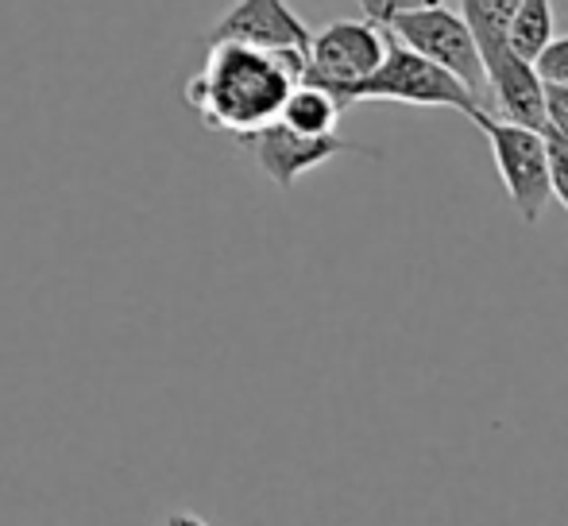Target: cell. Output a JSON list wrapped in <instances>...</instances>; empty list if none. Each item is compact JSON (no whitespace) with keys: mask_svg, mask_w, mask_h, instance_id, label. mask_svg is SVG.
Listing matches in <instances>:
<instances>
[{"mask_svg":"<svg viewBox=\"0 0 568 526\" xmlns=\"http://www.w3.org/2000/svg\"><path fill=\"white\" fill-rule=\"evenodd\" d=\"M534 70H538L541 82H554L568 90V36H554V43L534 59Z\"/></svg>","mask_w":568,"mask_h":526,"instance_id":"obj_12","label":"cell"},{"mask_svg":"<svg viewBox=\"0 0 568 526\" xmlns=\"http://www.w3.org/2000/svg\"><path fill=\"white\" fill-rule=\"evenodd\" d=\"M359 8H364L367 20L387 28L398 43L418 51L422 59L449 70L453 78H460V82L484 101V67H479L476 39H471L460 12H453V8H445V4L387 8V4H379V0H359Z\"/></svg>","mask_w":568,"mask_h":526,"instance_id":"obj_3","label":"cell"},{"mask_svg":"<svg viewBox=\"0 0 568 526\" xmlns=\"http://www.w3.org/2000/svg\"><path fill=\"white\" fill-rule=\"evenodd\" d=\"M163 526H210L202 519V515H190V512H174V515H166Z\"/></svg>","mask_w":568,"mask_h":526,"instance_id":"obj_13","label":"cell"},{"mask_svg":"<svg viewBox=\"0 0 568 526\" xmlns=\"http://www.w3.org/2000/svg\"><path fill=\"white\" fill-rule=\"evenodd\" d=\"M541 140H546V159H549V194L568 213V129L546 121L541 124Z\"/></svg>","mask_w":568,"mask_h":526,"instance_id":"obj_11","label":"cell"},{"mask_svg":"<svg viewBox=\"0 0 568 526\" xmlns=\"http://www.w3.org/2000/svg\"><path fill=\"white\" fill-rule=\"evenodd\" d=\"M557 36V16L554 0H518L515 16L507 23V43L515 47V54H523L526 62H534Z\"/></svg>","mask_w":568,"mask_h":526,"instance_id":"obj_9","label":"cell"},{"mask_svg":"<svg viewBox=\"0 0 568 526\" xmlns=\"http://www.w3.org/2000/svg\"><path fill=\"white\" fill-rule=\"evenodd\" d=\"M468 121L487 135V143H491L495 171H499L518 218H523L526 225H538L549 198H554L549 194V159H546V140H541V132L526 129V124H510V121H503V117L487 113V109L468 113Z\"/></svg>","mask_w":568,"mask_h":526,"instance_id":"obj_4","label":"cell"},{"mask_svg":"<svg viewBox=\"0 0 568 526\" xmlns=\"http://www.w3.org/2000/svg\"><path fill=\"white\" fill-rule=\"evenodd\" d=\"M232 140H236L240 148L260 163V171L283 190H291L306 171H317V166H325L337 155H379L375 148L352 143L337 132L302 135V132H291L278 121L263 124V129H252V132H240V135H232Z\"/></svg>","mask_w":568,"mask_h":526,"instance_id":"obj_6","label":"cell"},{"mask_svg":"<svg viewBox=\"0 0 568 526\" xmlns=\"http://www.w3.org/2000/svg\"><path fill=\"white\" fill-rule=\"evenodd\" d=\"M383 51H387V31L375 20H367V16L364 20H333L310 39L302 82L322 85L333 98L344 85L372 74L383 62Z\"/></svg>","mask_w":568,"mask_h":526,"instance_id":"obj_5","label":"cell"},{"mask_svg":"<svg viewBox=\"0 0 568 526\" xmlns=\"http://www.w3.org/2000/svg\"><path fill=\"white\" fill-rule=\"evenodd\" d=\"M387 8H426V4H445V0H379Z\"/></svg>","mask_w":568,"mask_h":526,"instance_id":"obj_14","label":"cell"},{"mask_svg":"<svg viewBox=\"0 0 568 526\" xmlns=\"http://www.w3.org/2000/svg\"><path fill=\"white\" fill-rule=\"evenodd\" d=\"M221 39H240V43L263 47V51L310 54L314 31L298 20V12H294L286 0H236V4L205 31V43H221Z\"/></svg>","mask_w":568,"mask_h":526,"instance_id":"obj_7","label":"cell"},{"mask_svg":"<svg viewBox=\"0 0 568 526\" xmlns=\"http://www.w3.org/2000/svg\"><path fill=\"white\" fill-rule=\"evenodd\" d=\"M275 121L286 124L291 132H302V135H329V132H337L341 105L322 90V85L298 82L291 93H286Z\"/></svg>","mask_w":568,"mask_h":526,"instance_id":"obj_8","label":"cell"},{"mask_svg":"<svg viewBox=\"0 0 568 526\" xmlns=\"http://www.w3.org/2000/svg\"><path fill=\"white\" fill-rule=\"evenodd\" d=\"M387 31V28H383ZM333 101L341 105V113L356 101H398V105H422V109H456V113H476L484 109V101L453 78L449 70H442L437 62L422 59L418 51H410L406 43H398L387 31V51L383 62L359 82L344 85L333 93Z\"/></svg>","mask_w":568,"mask_h":526,"instance_id":"obj_2","label":"cell"},{"mask_svg":"<svg viewBox=\"0 0 568 526\" xmlns=\"http://www.w3.org/2000/svg\"><path fill=\"white\" fill-rule=\"evenodd\" d=\"M518 0H460V16L468 23L471 39L487 43V39H507V23L515 16Z\"/></svg>","mask_w":568,"mask_h":526,"instance_id":"obj_10","label":"cell"},{"mask_svg":"<svg viewBox=\"0 0 568 526\" xmlns=\"http://www.w3.org/2000/svg\"><path fill=\"white\" fill-rule=\"evenodd\" d=\"M205 47H210V59L186 85V105L210 129L229 135L275 121L286 93L302 82V70H306V54L298 51H263L240 39Z\"/></svg>","mask_w":568,"mask_h":526,"instance_id":"obj_1","label":"cell"}]
</instances>
